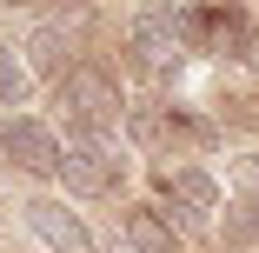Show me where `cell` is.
I'll use <instances>...</instances> for the list:
<instances>
[{"instance_id":"1","label":"cell","mask_w":259,"mask_h":253,"mask_svg":"<svg viewBox=\"0 0 259 253\" xmlns=\"http://www.w3.org/2000/svg\"><path fill=\"white\" fill-rule=\"evenodd\" d=\"M54 107L67 114V127L73 133H113L133 107H126V87L107 74V67H87V60H73L60 80H54Z\"/></svg>"},{"instance_id":"2","label":"cell","mask_w":259,"mask_h":253,"mask_svg":"<svg viewBox=\"0 0 259 253\" xmlns=\"http://www.w3.org/2000/svg\"><path fill=\"white\" fill-rule=\"evenodd\" d=\"M126 173H133V160H126V147H120L113 133H67L54 180H60L73 200H113V193L126 187Z\"/></svg>"},{"instance_id":"3","label":"cell","mask_w":259,"mask_h":253,"mask_svg":"<svg viewBox=\"0 0 259 253\" xmlns=\"http://www.w3.org/2000/svg\"><path fill=\"white\" fill-rule=\"evenodd\" d=\"M153 193H160V213H173L180 227H206V220L226 213V187L199 160H166L153 173Z\"/></svg>"},{"instance_id":"4","label":"cell","mask_w":259,"mask_h":253,"mask_svg":"<svg viewBox=\"0 0 259 253\" xmlns=\"http://www.w3.org/2000/svg\"><path fill=\"white\" fill-rule=\"evenodd\" d=\"M0 154H7L14 173L54 180V173H60V133L47 127L40 114H7V120H0Z\"/></svg>"},{"instance_id":"5","label":"cell","mask_w":259,"mask_h":253,"mask_svg":"<svg viewBox=\"0 0 259 253\" xmlns=\"http://www.w3.org/2000/svg\"><path fill=\"white\" fill-rule=\"evenodd\" d=\"M20 213H27V227H33V240H40L47 253H100V240H93V227H87V220H80V213L67 207L60 193H33V200H27Z\"/></svg>"},{"instance_id":"6","label":"cell","mask_w":259,"mask_h":253,"mask_svg":"<svg viewBox=\"0 0 259 253\" xmlns=\"http://www.w3.org/2000/svg\"><path fill=\"white\" fill-rule=\"evenodd\" d=\"M126 54H133L146 74H180L193 47H186V40L160 20V14H140V20H133V33H126Z\"/></svg>"},{"instance_id":"7","label":"cell","mask_w":259,"mask_h":253,"mask_svg":"<svg viewBox=\"0 0 259 253\" xmlns=\"http://www.w3.org/2000/svg\"><path fill=\"white\" fill-rule=\"evenodd\" d=\"M173 246H180V233L160 207H126L120 213V246L113 253H173Z\"/></svg>"},{"instance_id":"8","label":"cell","mask_w":259,"mask_h":253,"mask_svg":"<svg viewBox=\"0 0 259 253\" xmlns=\"http://www.w3.org/2000/svg\"><path fill=\"white\" fill-rule=\"evenodd\" d=\"M20 54H27L33 80H60V74L73 67V40H67V27H54V20H47V27H33V33H27V47H20Z\"/></svg>"},{"instance_id":"9","label":"cell","mask_w":259,"mask_h":253,"mask_svg":"<svg viewBox=\"0 0 259 253\" xmlns=\"http://www.w3.org/2000/svg\"><path fill=\"white\" fill-rule=\"evenodd\" d=\"M27 93H33V67H27V54L0 40V114L27 107Z\"/></svg>"},{"instance_id":"10","label":"cell","mask_w":259,"mask_h":253,"mask_svg":"<svg viewBox=\"0 0 259 253\" xmlns=\"http://www.w3.org/2000/svg\"><path fill=\"white\" fill-rule=\"evenodd\" d=\"M226 240L233 246H259V193L226 200Z\"/></svg>"},{"instance_id":"11","label":"cell","mask_w":259,"mask_h":253,"mask_svg":"<svg viewBox=\"0 0 259 253\" xmlns=\"http://www.w3.org/2000/svg\"><path fill=\"white\" fill-rule=\"evenodd\" d=\"M233 173H239L246 193H259V154H233Z\"/></svg>"},{"instance_id":"12","label":"cell","mask_w":259,"mask_h":253,"mask_svg":"<svg viewBox=\"0 0 259 253\" xmlns=\"http://www.w3.org/2000/svg\"><path fill=\"white\" fill-rule=\"evenodd\" d=\"M7 7H33V0H7Z\"/></svg>"}]
</instances>
